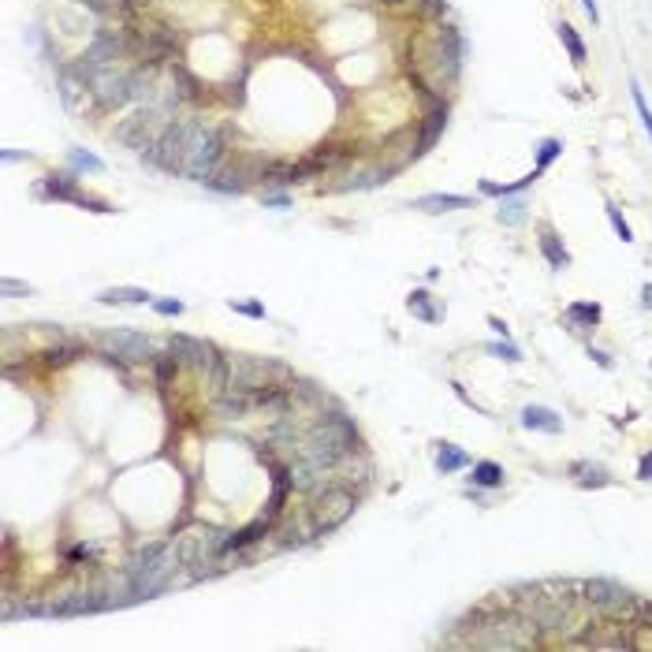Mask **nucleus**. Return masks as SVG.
<instances>
[{
    "instance_id": "f257e3e1",
    "label": "nucleus",
    "mask_w": 652,
    "mask_h": 652,
    "mask_svg": "<svg viewBox=\"0 0 652 652\" xmlns=\"http://www.w3.org/2000/svg\"><path fill=\"white\" fill-rule=\"evenodd\" d=\"M227 552V533L216 526H205V522H198V526L183 529V533L176 537V556L179 563L190 570V578H213V574H220V556Z\"/></svg>"
},
{
    "instance_id": "f03ea898",
    "label": "nucleus",
    "mask_w": 652,
    "mask_h": 652,
    "mask_svg": "<svg viewBox=\"0 0 652 652\" xmlns=\"http://www.w3.org/2000/svg\"><path fill=\"white\" fill-rule=\"evenodd\" d=\"M291 369L273 358H250V354H227V391L254 399L257 391L273 388V384H287Z\"/></svg>"
},
{
    "instance_id": "7ed1b4c3",
    "label": "nucleus",
    "mask_w": 652,
    "mask_h": 652,
    "mask_svg": "<svg viewBox=\"0 0 652 652\" xmlns=\"http://www.w3.org/2000/svg\"><path fill=\"white\" fill-rule=\"evenodd\" d=\"M224 160V135L220 127L209 123H194V135L187 142V157H183V176H190L194 183H209L216 176Z\"/></svg>"
},
{
    "instance_id": "20e7f679",
    "label": "nucleus",
    "mask_w": 652,
    "mask_h": 652,
    "mask_svg": "<svg viewBox=\"0 0 652 652\" xmlns=\"http://www.w3.org/2000/svg\"><path fill=\"white\" fill-rule=\"evenodd\" d=\"M354 507H358V499H354L351 488H343V485H335V481L317 488V492L310 496V522H313V529H317V537L340 529L343 522L354 515Z\"/></svg>"
},
{
    "instance_id": "39448f33",
    "label": "nucleus",
    "mask_w": 652,
    "mask_h": 652,
    "mask_svg": "<svg viewBox=\"0 0 652 652\" xmlns=\"http://www.w3.org/2000/svg\"><path fill=\"white\" fill-rule=\"evenodd\" d=\"M190 135H194V119H172V123L160 130L157 146L149 149L142 160L160 168V172H183V157H187Z\"/></svg>"
},
{
    "instance_id": "423d86ee",
    "label": "nucleus",
    "mask_w": 652,
    "mask_h": 652,
    "mask_svg": "<svg viewBox=\"0 0 652 652\" xmlns=\"http://www.w3.org/2000/svg\"><path fill=\"white\" fill-rule=\"evenodd\" d=\"M93 343L101 347L105 354L127 358V362H153L157 358L153 343H149L142 332H130V328H105V332L93 335Z\"/></svg>"
},
{
    "instance_id": "0eeeda50",
    "label": "nucleus",
    "mask_w": 652,
    "mask_h": 652,
    "mask_svg": "<svg viewBox=\"0 0 652 652\" xmlns=\"http://www.w3.org/2000/svg\"><path fill=\"white\" fill-rule=\"evenodd\" d=\"M582 593H585V600H589L593 607H600V612H626L630 604V593L623 589V585H615V582H607V578H593V582H582Z\"/></svg>"
},
{
    "instance_id": "6e6552de",
    "label": "nucleus",
    "mask_w": 652,
    "mask_h": 652,
    "mask_svg": "<svg viewBox=\"0 0 652 652\" xmlns=\"http://www.w3.org/2000/svg\"><path fill=\"white\" fill-rule=\"evenodd\" d=\"M45 194H52V198H60V202L86 205V209H93V213H108V205L101 198H86V194L75 190V179L71 176H49L45 179Z\"/></svg>"
},
{
    "instance_id": "1a4fd4ad",
    "label": "nucleus",
    "mask_w": 652,
    "mask_h": 652,
    "mask_svg": "<svg viewBox=\"0 0 652 652\" xmlns=\"http://www.w3.org/2000/svg\"><path fill=\"white\" fill-rule=\"evenodd\" d=\"M522 425L537 429V432H548V437H559V432H563V418L552 407H526V410H522Z\"/></svg>"
},
{
    "instance_id": "9d476101",
    "label": "nucleus",
    "mask_w": 652,
    "mask_h": 652,
    "mask_svg": "<svg viewBox=\"0 0 652 652\" xmlns=\"http://www.w3.org/2000/svg\"><path fill=\"white\" fill-rule=\"evenodd\" d=\"M537 246H540V254H545V261H548L552 268H567V265H570L567 246H563V238L552 232L548 224H540V238H537Z\"/></svg>"
},
{
    "instance_id": "9b49d317",
    "label": "nucleus",
    "mask_w": 652,
    "mask_h": 652,
    "mask_svg": "<svg viewBox=\"0 0 652 652\" xmlns=\"http://www.w3.org/2000/svg\"><path fill=\"white\" fill-rule=\"evenodd\" d=\"M414 209H421V213L470 209V198H466V194H425V198H418V202H414Z\"/></svg>"
},
{
    "instance_id": "f8f14e48",
    "label": "nucleus",
    "mask_w": 652,
    "mask_h": 652,
    "mask_svg": "<svg viewBox=\"0 0 652 652\" xmlns=\"http://www.w3.org/2000/svg\"><path fill=\"white\" fill-rule=\"evenodd\" d=\"M273 529V518L268 515H261V518H254L246 529H238V533H227V552H238V548H246V545H254V540H261Z\"/></svg>"
},
{
    "instance_id": "ddd939ff",
    "label": "nucleus",
    "mask_w": 652,
    "mask_h": 652,
    "mask_svg": "<svg viewBox=\"0 0 652 652\" xmlns=\"http://www.w3.org/2000/svg\"><path fill=\"white\" fill-rule=\"evenodd\" d=\"M97 298H101L105 306H146L153 295H149L146 287H108V291H101Z\"/></svg>"
},
{
    "instance_id": "4468645a",
    "label": "nucleus",
    "mask_w": 652,
    "mask_h": 652,
    "mask_svg": "<svg viewBox=\"0 0 652 652\" xmlns=\"http://www.w3.org/2000/svg\"><path fill=\"white\" fill-rule=\"evenodd\" d=\"M407 310L414 313L418 321H425V324H440V321H443V310L432 302L429 291H414V295L407 298Z\"/></svg>"
},
{
    "instance_id": "2eb2a0df",
    "label": "nucleus",
    "mask_w": 652,
    "mask_h": 652,
    "mask_svg": "<svg viewBox=\"0 0 652 652\" xmlns=\"http://www.w3.org/2000/svg\"><path fill=\"white\" fill-rule=\"evenodd\" d=\"M443 123H448V108H432V112L425 116V127H421V142H418V149H414V157L418 153H425V149H432L437 146V138H440V130H443Z\"/></svg>"
},
{
    "instance_id": "dca6fc26",
    "label": "nucleus",
    "mask_w": 652,
    "mask_h": 652,
    "mask_svg": "<svg viewBox=\"0 0 652 652\" xmlns=\"http://www.w3.org/2000/svg\"><path fill=\"white\" fill-rule=\"evenodd\" d=\"M570 477H574V485H578V488H604L607 481H612L604 466H593V462H574L570 466Z\"/></svg>"
},
{
    "instance_id": "f3484780",
    "label": "nucleus",
    "mask_w": 652,
    "mask_h": 652,
    "mask_svg": "<svg viewBox=\"0 0 652 652\" xmlns=\"http://www.w3.org/2000/svg\"><path fill=\"white\" fill-rule=\"evenodd\" d=\"M567 324L570 328H596V324H600V306H596V302H570Z\"/></svg>"
},
{
    "instance_id": "a211bd4d",
    "label": "nucleus",
    "mask_w": 652,
    "mask_h": 652,
    "mask_svg": "<svg viewBox=\"0 0 652 652\" xmlns=\"http://www.w3.org/2000/svg\"><path fill=\"white\" fill-rule=\"evenodd\" d=\"M462 466H470V455H466L462 448H455V443H440L437 470L440 473H455V470H462Z\"/></svg>"
},
{
    "instance_id": "6ab92c4d",
    "label": "nucleus",
    "mask_w": 652,
    "mask_h": 652,
    "mask_svg": "<svg viewBox=\"0 0 652 652\" xmlns=\"http://www.w3.org/2000/svg\"><path fill=\"white\" fill-rule=\"evenodd\" d=\"M470 481L477 485V488H499V485H503V466H499V462H473V477H470Z\"/></svg>"
},
{
    "instance_id": "aec40b11",
    "label": "nucleus",
    "mask_w": 652,
    "mask_h": 652,
    "mask_svg": "<svg viewBox=\"0 0 652 652\" xmlns=\"http://www.w3.org/2000/svg\"><path fill=\"white\" fill-rule=\"evenodd\" d=\"M559 41H563V49H567V56L574 68H582L585 63V41L578 38V30H574L570 23H559Z\"/></svg>"
},
{
    "instance_id": "412c9836",
    "label": "nucleus",
    "mask_w": 652,
    "mask_h": 652,
    "mask_svg": "<svg viewBox=\"0 0 652 652\" xmlns=\"http://www.w3.org/2000/svg\"><path fill=\"white\" fill-rule=\"evenodd\" d=\"M630 93H634V108H637L641 123H645L649 138H652V108H649V101H645V93H641V82H637V79H630Z\"/></svg>"
},
{
    "instance_id": "4be33fe9",
    "label": "nucleus",
    "mask_w": 652,
    "mask_h": 652,
    "mask_svg": "<svg viewBox=\"0 0 652 652\" xmlns=\"http://www.w3.org/2000/svg\"><path fill=\"white\" fill-rule=\"evenodd\" d=\"M559 153H563V142H559V138H545V142H540V149H537V172H545Z\"/></svg>"
},
{
    "instance_id": "5701e85b",
    "label": "nucleus",
    "mask_w": 652,
    "mask_h": 652,
    "mask_svg": "<svg viewBox=\"0 0 652 652\" xmlns=\"http://www.w3.org/2000/svg\"><path fill=\"white\" fill-rule=\"evenodd\" d=\"M604 213H607V220H612V227H615V235L623 238V243H634V232H630V224L623 220V213H619V209H615L612 202L604 205Z\"/></svg>"
},
{
    "instance_id": "b1692460",
    "label": "nucleus",
    "mask_w": 652,
    "mask_h": 652,
    "mask_svg": "<svg viewBox=\"0 0 652 652\" xmlns=\"http://www.w3.org/2000/svg\"><path fill=\"white\" fill-rule=\"evenodd\" d=\"M499 220H503V224H522V220H526V202H507L503 205V209H499Z\"/></svg>"
},
{
    "instance_id": "393cba45",
    "label": "nucleus",
    "mask_w": 652,
    "mask_h": 652,
    "mask_svg": "<svg viewBox=\"0 0 652 652\" xmlns=\"http://www.w3.org/2000/svg\"><path fill=\"white\" fill-rule=\"evenodd\" d=\"M71 165L75 168H86V172H105L101 160H97L93 153H82V149H71Z\"/></svg>"
},
{
    "instance_id": "a878e982",
    "label": "nucleus",
    "mask_w": 652,
    "mask_h": 652,
    "mask_svg": "<svg viewBox=\"0 0 652 652\" xmlns=\"http://www.w3.org/2000/svg\"><path fill=\"white\" fill-rule=\"evenodd\" d=\"M153 310L160 313V317H179V313L187 310V306H183L179 298H160V302H153Z\"/></svg>"
},
{
    "instance_id": "bb28decb",
    "label": "nucleus",
    "mask_w": 652,
    "mask_h": 652,
    "mask_svg": "<svg viewBox=\"0 0 652 652\" xmlns=\"http://www.w3.org/2000/svg\"><path fill=\"white\" fill-rule=\"evenodd\" d=\"M488 354H499L503 362H522V351L510 343H488Z\"/></svg>"
},
{
    "instance_id": "cd10ccee",
    "label": "nucleus",
    "mask_w": 652,
    "mask_h": 652,
    "mask_svg": "<svg viewBox=\"0 0 652 652\" xmlns=\"http://www.w3.org/2000/svg\"><path fill=\"white\" fill-rule=\"evenodd\" d=\"M232 310L246 313V317H265V306H261V302H238V298H232Z\"/></svg>"
},
{
    "instance_id": "c85d7f7f",
    "label": "nucleus",
    "mask_w": 652,
    "mask_h": 652,
    "mask_svg": "<svg viewBox=\"0 0 652 652\" xmlns=\"http://www.w3.org/2000/svg\"><path fill=\"white\" fill-rule=\"evenodd\" d=\"M71 354H79V351H75V347H52L45 358H49L52 365H56V362H71Z\"/></svg>"
},
{
    "instance_id": "c756f323",
    "label": "nucleus",
    "mask_w": 652,
    "mask_h": 652,
    "mask_svg": "<svg viewBox=\"0 0 652 652\" xmlns=\"http://www.w3.org/2000/svg\"><path fill=\"white\" fill-rule=\"evenodd\" d=\"M4 295H30V284H19V280H12V276H4Z\"/></svg>"
},
{
    "instance_id": "7c9ffc66",
    "label": "nucleus",
    "mask_w": 652,
    "mask_h": 652,
    "mask_svg": "<svg viewBox=\"0 0 652 652\" xmlns=\"http://www.w3.org/2000/svg\"><path fill=\"white\" fill-rule=\"evenodd\" d=\"M637 477H641V481H652V451H649V455H641V462H637Z\"/></svg>"
},
{
    "instance_id": "2f4dec72",
    "label": "nucleus",
    "mask_w": 652,
    "mask_h": 652,
    "mask_svg": "<svg viewBox=\"0 0 652 652\" xmlns=\"http://www.w3.org/2000/svg\"><path fill=\"white\" fill-rule=\"evenodd\" d=\"M589 358H593V362L600 365V369H612V358H607L604 351H596V347H589Z\"/></svg>"
},
{
    "instance_id": "473e14b6",
    "label": "nucleus",
    "mask_w": 652,
    "mask_h": 652,
    "mask_svg": "<svg viewBox=\"0 0 652 652\" xmlns=\"http://www.w3.org/2000/svg\"><path fill=\"white\" fill-rule=\"evenodd\" d=\"M582 8H585V15L593 19V26L600 23V8H596V0H582Z\"/></svg>"
},
{
    "instance_id": "72a5a7b5",
    "label": "nucleus",
    "mask_w": 652,
    "mask_h": 652,
    "mask_svg": "<svg viewBox=\"0 0 652 652\" xmlns=\"http://www.w3.org/2000/svg\"><path fill=\"white\" fill-rule=\"evenodd\" d=\"M265 202H268V205H280V209H287V198H284V194H265Z\"/></svg>"
},
{
    "instance_id": "f704fd0d",
    "label": "nucleus",
    "mask_w": 652,
    "mask_h": 652,
    "mask_svg": "<svg viewBox=\"0 0 652 652\" xmlns=\"http://www.w3.org/2000/svg\"><path fill=\"white\" fill-rule=\"evenodd\" d=\"M488 324H492V328L499 332V335H503V340H507V324L503 321H496V317H488Z\"/></svg>"
},
{
    "instance_id": "c9c22d12",
    "label": "nucleus",
    "mask_w": 652,
    "mask_h": 652,
    "mask_svg": "<svg viewBox=\"0 0 652 652\" xmlns=\"http://www.w3.org/2000/svg\"><path fill=\"white\" fill-rule=\"evenodd\" d=\"M641 302H645V306H652V284L641 287Z\"/></svg>"
},
{
    "instance_id": "e433bc0d",
    "label": "nucleus",
    "mask_w": 652,
    "mask_h": 652,
    "mask_svg": "<svg viewBox=\"0 0 652 652\" xmlns=\"http://www.w3.org/2000/svg\"><path fill=\"white\" fill-rule=\"evenodd\" d=\"M641 615H645L649 623H652V604H641Z\"/></svg>"
}]
</instances>
